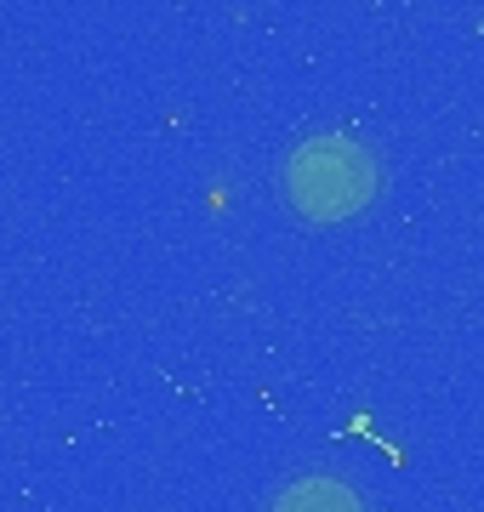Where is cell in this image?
Masks as SVG:
<instances>
[{
	"label": "cell",
	"mask_w": 484,
	"mask_h": 512,
	"mask_svg": "<svg viewBox=\"0 0 484 512\" xmlns=\"http://www.w3.org/2000/svg\"><path fill=\"white\" fill-rule=\"evenodd\" d=\"M268 512H365V501H359L342 478H297V484H285L274 501H268Z\"/></svg>",
	"instance_id": "cell-2"
},
{
	"label": "cell",
	"mask_w": 484,
	"mask_h": 512,
	"mask_svg": "<svg viewBox=\"0 0 484 512\" xmlns=\"http://www.w3.org/2000/svg\"><path fill=\"white\" fill-rule=\"evenodd\" d=\"M376 154L342 131L302 137L285 160V200L302 222H342L376 200Z\"/></svg>",
	"instance_id": "cell-1"
}]
</instances>
